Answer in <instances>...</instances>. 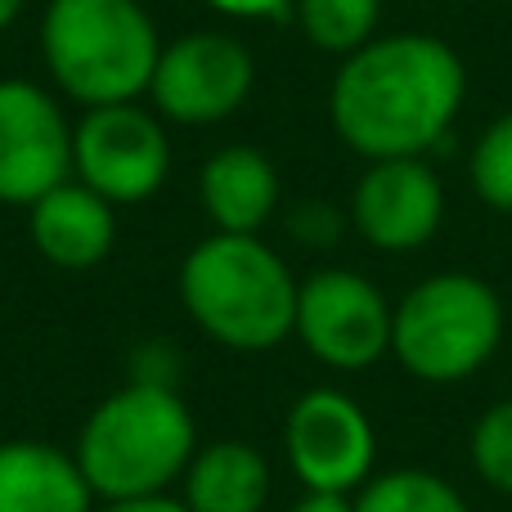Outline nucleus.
Masks as SVG:
<instances>
[{"label":"nucleus","instance_id":"obj_5","mask_svg":"<svg viewBox=\"0 0 512 512\" xmlns=\"http://www.w3.org/2000/svg\"><path fill=\"white\" fill-rule=\"evenodd\" d=\"M504 342V301L486 279L445 270L414 283L391 310V355L418 382L450 387L490 364Z\"/></svg>","mask_w":512,"mask_h":512},{"label":"nucleus","instance_id":"obj_19","mask_svg":"<svg viewBox=\"0 0 512 512\" xmlns=\"http://www.w3.org/2000/svg\"><path fill=\"white\" fill-rule=\"evenodd\" d=\"M468 459H472V468L481 472L486 486H495L499 495H512V396L495 400V405L472 423Z\"/></svg>","mask_w":512,"mask_h":512},{"label":"nucleus","instance_id":"obj_4","mask_svg":"<svg viewBox=\"0 0 512 512\" xmlns=\"http://www.w3.org/2000/svg\"><path fill=\"white\" fill-rule=\"evenodd\" d=\"M158 54V23L140 0H50L41 14L45 72L81 108L149 95Z\"/></svg>","mask_w":512,"mask_h":512},{"label":"nucleus","instance_id":"obj_10","mask_svg":"<svg viewBox=\"0 0 512 512\" xmlns=\"http://www.w3.org/2000/svg\"><path fill=\"white\" fill-rule=\"evenodd\" d=\"M72 180L63 104L27 77H0V207H32Z\"/></svg>","mask_w":512,"mask_h":512},{"label":"nucleus","instance_id":"obj_20","mask_svg":"<svg viewBox=\"0 0 512 512\" xmlns=\"http://www.w3.org/2000/svg\"><path fill=\"white\" fill-rule=\"evenodd\" d=\"M288 230H292V239L306 243V248H328V243L342 234V216L328 203H301V207H292Z\"/></svg>","mask_w":512,"mask_h":512},{"label":"nucleus","instance_id":"obj_16","mask_svg":"<svg viewBox=\"0 0 512 512\" xmlns=\"http://www.w3.org/2000/svg\"><path fill=\"white\" fill-rule=\"evenodd\" d=\"M301 36L324 54H355L373 41L382 18V0H292Z\"/></svg>","mask_w":512,"mask_h":512},{"label":"nucleus","instance_id":"obj_23","mask_svg":"<svg viewBox=\"0 0 512 512\" xmlns=\"http://www.w3.org/2000/svg\"><path fill=\"white\" fill-rule=\"evenodd\" d=\"M292 512H355V499L333 495V490H306V495L292 504Z\"/></svg>","mask_w":512,"mask_h":512},{"label":"nucleus","instance_id":"obj_21","mask_svg":"<svg viewBox=\"0 0 512 512\" xmlns=\"http://www.w3.org/2000/svg\"><path fill=\"white\" fill-rule=\"evenodd\" d=\"M216 14L243 18V23H261V18H283L292 9V0H203Z\"/></svg>","mask_w":512,"mask_h":512},{"label":"nucleus","instance_id":"obj_8","mask_svg":"<svg viewBox=\"0 0 512 512\" xmlns=\"http://www.w3.org/2000/svg\"><path fill=\"white\" fill-rule=\"evenodd\" d=\"M391 310L382 288L355 270H315L297 288V324L301 337L319 364L337 373H360L391 351Z\"/></svg>","mask_w":512,"mask_h":512},{"label":"nucleus","instance_id":"obj_3","mask_svg":"<svg viewBox=\"0 0 512 512\" xmlns=\"http://www.w3.org/2000/svg\"><path fill=\"white\" fill-rule=\"evenodd\" d=\"M72 454L104 504L167 495L198 454V423L176 387L126 382L86 414Z\"/></svg>","mask_w":512,"mask_h":512},{"label":"nucleus","instance_id":"obj_18","mask_svg":"<svg viewBox=\"0 0 512 512\" xmlns=\"http://www.w3.org/2000/svg\"><path fill=\"white\" fill-rule=\"evenodd\" d=\"M468 180L481 203L512 216V113L495 117V122L481 131V140L472 144Z\"/></svg>","mask_w":512,"mask_h":512},{"label":"nucleus","instance_id":"obj_22","mask_svg":"<svg viewBox=\"0 0 512 512\" xmlns=\"http://www.w3.org/2000/svg\"><path fill=\"white\" fill-rule=\"evenodd\" d=\"M99 512H194L185 499H171V495H144V499H113Z\"/></svg>","mask_w":512,"mask_h":512},{"label":"nucleus","instance_id":"obj_9","mask_svg":"<svg viewBox=\"0 0 512 512\" xmlns=\"http://www.w3.org/2000/svg\"><path fill=\"white\" fill-rule=\"evenodd\" d=\"M283 454L306 490L351 495L373 477L378 432L369 414L337 387H310L283 418Z\"/></svg>","mask_w":512,"mask_h":512},{"label":"nucleus","instance_id":"obj_6","mask_svg":"<svg viewBox=\"0 0 512 512\" xmlns=\"http://www.w3.org/2000/svg\"><path fill=\"white\" fill-rule=\"evenodd\" d=\"M171 176V140L158 113L135 104L86 108L72 126V180L113 207L149 203Z\"/></svg>","mask_w":512,"mask_h":512},{"label":"nucleus","instance_id":"obj_12","mask_svg":"<svg viewBox=\"0 0 512 512\" xmlns=\"http://www.w3.org/2000/svg\"><path fill=\"white\" fill-rule=\"evenodd\" d=\"M113 212L117 207L81 180H63L27 207V234L54 270H95L117 243Z\"/></svg>","mask_w":512,"mask_h":512},{"label":"nucleus","instance_id":"obj_2","mask_svg":"<svg viewBox=\"0 0 512 512\" xmlns=\"http://www.w3.org/2000/svg\"><path fill=\"white\" fill-rule=\"evenodd\" d=\"M180 306L230 351H270L297 324V288L261 234H207L180 261Z\"/></svg>","mask_w":512,"mask_h":512},{"label":"nucleus","instance_id":"obj_7","mask_svg":"<svg viewBox=\"0 0 512 512\" xmlns=\"http://www.w3.org/2000/svg\"><path fill=\"white\" fill-rule=\"evenodd\" d=\"M256 86L252 50L230 32H185L176 41H162L158 68L149 81L153 113L176 126H216L230 122L248 104Z\"/></svg>","mask_w":512,"mask_h":512},{"label":"nucleus","instance_id":"obj_14","mask_svg":"<svg viewBox=\"0 0 512 512\" xmlns=\"http://www.w3.org/2000/svg\"><path fill=\"white\" fill-rule=\"evenodd\" d=\"M77 454L45 441H0V512H95Z\"/></svg>","mask_w":512,"mask_h":512},{"label":"nucleus","instance_id":"obj_1","mask_svg":"<svg viewBox=\"0 0 512 512\" xmlns=\"http://www.w3.org/2000/svg\"><path fill=\"white\" fill-rule=\"evenodd\" d=\"M463 99V59L427 32L373 36L346 54L328 90V117L337 140L364 162L423 158L445 140Z\"/></svg>","mask_w":512,"mask_h":512},{"label":"nucleus","instance_id":"obj_17","mask_svg":"<svg viewBox=\"0 0 512 512\" xmlns=\"http://www.w3.org/2000/svg\"><path fill=\"white\" fill-rule=\"evenodd\" d=\"M355 512H468L463 495L427 468H391L369 477L355 495Z\"/></svg>","mask_w":512,"mask_h":512},{"label":"nucleus","instance_id":"obj_24","mask_svg":"<svg viewBox=\"0 0 512 512\" xmlns=\"http://www.w3.org/2000/svg\"><path fill=\"white\" fill-rule=\"evenodd\" d=\"M27 9V0H0V32H9V27L18 23V14Z\"/></svg>","mask_w":512,"mask_h":512},{"label":"nucleus","instance_id":"obj_15","mask_svg":"<svg viewBox=\"0 0 512 512\" xmlns=\"http://www.w3.org/2000/svg\"><path fill=\"white\" fill-rule=\"evenodd\" d=\"M185 504L194 512H261L270 499V463L248 441H212L185 468Z\"/></svg>","mask_w":512,"mask_h":512},{"label":"nucleus","instance_id":"obj_13","mask_svg":"<svg viewBox=\"0 0 512 512\" xmlns=\"http://www.w3.org/2000/svg\"><path fill=\"white\" fill-rule=\"evenodd\" d=\"M198 203L221 234H261L279 207V171L252 144H225L198 171Z\"/></svg>","mask_w":512,"mask_h":512},{"label":"nucleus","instance_id":"obj_11","mask_svg":"<svg viewBox=\"0 0 512 512\" xmlns=\"http://www.w3.org/2000/svg\"><path fill=\"white\" fill-rule=\"evenodd\" d=\"M445 221V185L423 158L369 162L351 194V225L378 252H414Z\"/></svg>","mask_w":512,"mask_h":512}]
</instances>
